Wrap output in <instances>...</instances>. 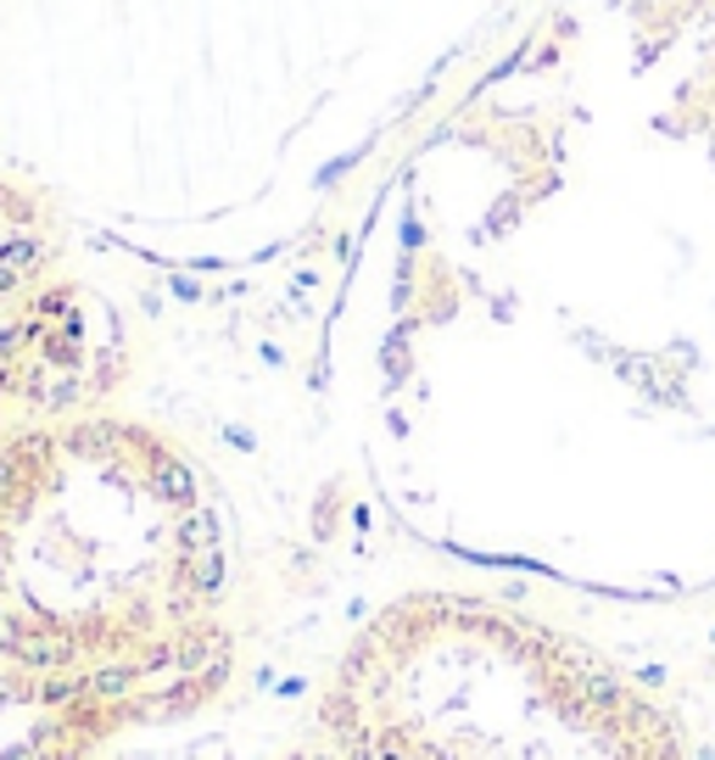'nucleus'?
Listing matches in <instances>:
<instances>
[{
    "label": "nucleus",
    "instance_id": "obj_5",
    "mask_svg": "<svg viewBox=\"0 0 715 760\" xmlns=\"http://www.w3.org/2000/svg\"><path fill=\"white\" fill-rule=\"evenodd\" d=\"M67 264V218L56 196L0 168V313Z\"/></svg>",
    "mask_w": 715,
    "mask_h": 760
},
{
    "label": "nucleus",
    "instance_id": "obj_2",
    "mask_svg": "<svg viewBox=\"0 0 715 760\" xmlns=\"http://www.w3.org/2000/svg\"><path fill=\"white\" fill-rule=\"evenodd\" d=\"M330 760H693L682 716L593 638L465 587L370 610L319 683Z\"/></svg>",
    "mask_w": 715,
    "mask_h": 760
},
{
    "label": "nucleus",
    "instance_id": "obj_3",
    "mask_svg": "<svg viewBox=\"0 0 715 760\" xmlns=\"http://www.w3.org/2000/svg\"><path fill=\"white\" fill-rule=\"evenodd\" d=\"M129 381V330L107 291L67 264L0 313V437L118 403Z\"/></svg>",
    "mask_w": 715,
    "mask_h": 760
},
{
    "label": "nucleus",
    "instance_id": "obj_4",
    "mask_svg": "<svg viewBox=\"0 0 715 760\" xmlns=\"http://www.w3.org/2000/svg\"><path fill=\"white\" fill-rule=\"evenodd\" d=\"M224 688V671H168V677H12L0 671V760H96L107 743L207 710Z\"/></svg>",
    "mask_w": 715,
    "mask_h": 760
},
{
    "label": "nucleus",
    "instance_id": "obj_1",
    "mask_svg": "<svg viewBox=\"0 0 715 760\" xmlns=\"http://www.w3.org/2000/svg\"><path fill=\"white\" fill-rule=\"evenodd\" d=\"M235 554L207 464L102 403L0 437V671L235 677Z\"/></svg>",
    "mask_w": 715,
    "mask_h": 760
}]
</instances>
